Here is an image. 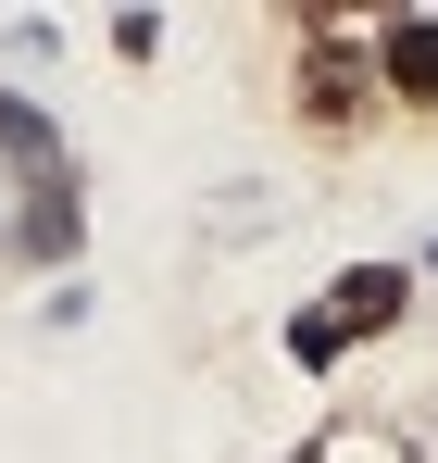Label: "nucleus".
Returning <instances> with one entry per match:
<instances>
[{
  "label": "nucleus",
  "mask_w": 438,
  "mask_h": 463,
  "mask_svg": "<svg viewBox=\"0 0 438 463\" xmlns=\"http://www.w3.org/2000/svg\"><path fill=\"white\" fill-rule=\"evenodd\" d=\"M401 301H414V276H401V263H351L313 313H289V364H338L351 338H388Z\"/></svg>",
  "instance_id": "f03ea898"
},
{
  "label": "nucleus",
  "mask_w": 438,
  "mask_h": 463,
  "mask_svg": "<svg viewBox=\"0 0 438 463\" xmlns=\"http://www.w3.org/2000/svg\"><path fill=\"white\" fill-rule=\"evenodd\" d=\"M376 100L438 113V13H376Z\"/></svg>",
  "instance_id": "7ed1b4c3"
},
{
  "label": "nucleus",
  "mask_w": 438,
  "mask_h": 463,
  "mask_svg": "<svg viewBox=\"0 0 438 463\" xmlns=\"http://www.w3.org/2000/svg\"><path fill=\"white\" fill-rule=\"evenodd\" d=\"M289 113L326 151L376 138V13H289Z\"/></svg>",
  "instance_id": "f257e3e1"
},
{
  "label": "nucleus",
  "mask_w": 438,
  "mask_h": 463,
  "mask_svg": "<svg viewBox=\"0 0 438 463\" xmlns=\"http://www.w3.org/2000/svg\"><path fill=\"white\" fill-rule=\"evenodd\" d=\"M0 163H13V175H38V188H51V126H38V113H25V100H0Z\"/></svg>",
  "instance_id": "20e7f679"
}]
</instances>
